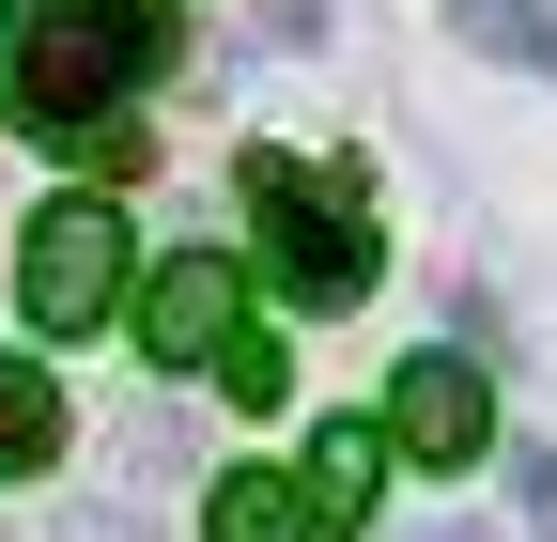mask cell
Wrapping results in <instances>:
<instances>
[{
	"label": "cell",
	"mask_w": 557,
	"mask_h": 542,
	"mask_svg": "<svg viewBox=\"0 0 557 542\" xmlns=\"http://www.w3.org/2000/svg\"><path fill=\"white\" fill-rule=\"evenodd\" d=\"M372 434H387L403 465H434V481H449V465H480V449H496V387H480V357H403Z\"/></svg>",
	"instance_id": "5"
},
{
	"label": "cell",
	"mask_w": 557,
	"mask_h": 542,
	"mask_svg": "<svg viewBox=\"0 0 557 542\" xmlns=\"http://www.w3.org/2000/svg\"><path fill=\"white\" fill-rule=\"evenodd\" d=\"M201 542H310V512H295L278 465H233V481L201 496Z\"/></svg>",
	"instance_id": "8"
},
{
	"label": "cell",
	"mask_w": 557,
	"mask_h": 542,
	"mask_svg": "<svg viewBox=\"0 0 557 542\" xmlns=\"http://www.w3.org/2000/svg\"><path fill=\"white\" fill-rule=\"evenodd\" d=\"M511 512H527V527L557 542V449H511Z\"/></svg>",
	"instance_id": "11"
},
{
	"label": "cell",
	"mask_w": 557,
	"mask_h": 542,
	"mask_svg": "<svg viewBox=\"0 0 557 542\" xmlns=\"http://www.w3.org/2000/svg\"><path fill=\"white\" fill-rule=\"evenodd\" d=\"M218 387L248 403V419H278V403H295V357H278L263 325H233V357H218Z\"/></svg>",
	"instance_id": "10"
},
{
	"label": "cell",
	"mask_w": 557,
	"mask_h": 542,
	"mask_svg": "<svg viewBox=\"0 0 557 542\" xmlns=\"http://www.w3.org/2000/svg\"><path fill=\"white\" fill-rule=\"evenodd\" d=\"M171 47H186L171 0H32L16 32H0V94H16V124L62 140V156H124V124L171 78Z\"/></svg>",
	"instance_id": "1"
},
{
	"label": "cell",
	"mask_w": 557,
	"mask_h": 542,
	"mask_svg": "<svg viewBox=\"0 0 557 542\" xmlns=\"http://www.w3.org/2000/svg\"><path fill=\"white\" fill-rule=\"evenodd\" d=\"M233 186H248L263 280L295 295V310H357V295H372L387 218H372V186L341 171V156H278V140H248V156H233Z\"/></svg>",
	"instance_id": "2"
},
{
	"label": "cell",
	"mask_w": 557,
	"mask_h": 542,
	"mask_svg": "<svg viewBox=\"0 0 557 542\" xmlns=\"http://www.w3.org/2000/svg\"><path fill=\"white\" fill-rule=\"evenodd\" d=\"M449 542H496V527H449Z\"/></svg>",
	"instance_id": "12"
},
{
	"label": "cell",
	"mask_w": 557,
	"mask_h": 542,
	"mask_svg": "<svg viewBox=\"0 0 557 542\" xmlns=\"http://www.w3.org/2000/svg\"><path fill=\"white\" fill-rule=\"evenodd\" d=\"M372 496H387V434H372V419H325L310 465H295V512H310V527H372Z\"/></svg>",
	"instance_id": "6"
},
{
	"label": "cell",
	"mask_w": 557,
	"mask_h": 542,
	"mask_svg": "<svg viewBox=\"0 0 557 542\" xmlns=\"http://www.w3.org/2000/svg\"><path fill=\"white\" fill-rule=\"evenodd\" d=\"M16 310L47 325V342H78V325L124 310V218L78 186V201H47V218L16 233Z\"/></svg>",
	"instance_id": "3"
},
{
	"label": "cell",
	"mask_w": 557,
	"mask_h": 542,
	"mask_svg": "<svg viewBox=\"0 0 557 542\" xmlns=\"http://www.w3.org/2000/svg\"><path fill=\"white\" fill-rule=\"evenodd\" d=\"M233 325H248V263L233 248H171L156 280H139V357L156 372H218Z\"/></svg>",
	"instance_id": "4"
},
{
	"label": "cell",
	"mask_w": 557,
	"mask_h": 542,
	"mask_svg": "<svg viewBox=\"0 0 557 542\" xmlns=\"http://www.w3.org/2000/svg\"><path fill=\"white\" fill-rule=\"evenodd\" d=\"M62 465V387L47 357H0V481H47Z\"/></svg>",
	"instance_id": "7"
},
{
	"label": "cell",
	"mask_w": 557,
	"mask_h": 542,
	"mask_svg": "<svg viewBox=\"0 0 557 542\" xmlns=\"http://www.w3.org/2000/svg\"><path fill=\"white\" fill-rule=\"evenodd\" d=\"M449 32L480 62H527V78H557V0H449Z\"/></svg>",
	"instance_id": "9"
}]
</instances>
